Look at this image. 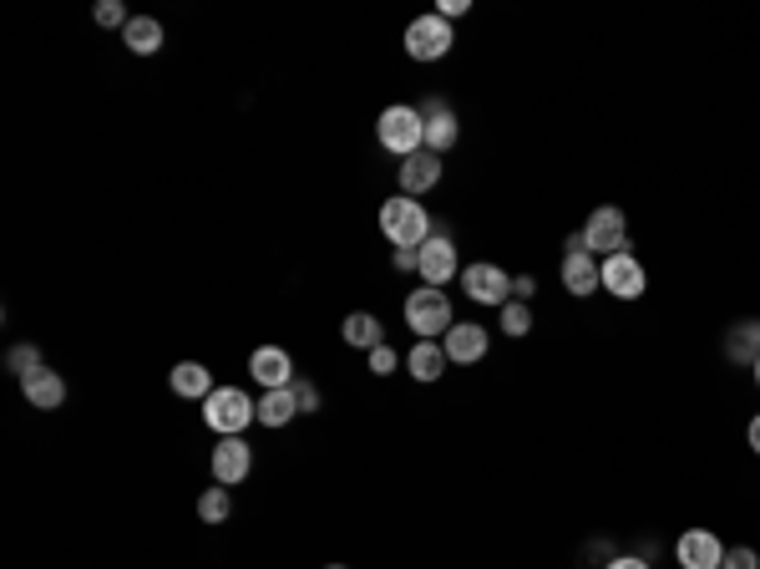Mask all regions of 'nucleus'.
<instances>
[{
	"instance_id": "f257e3e1",
	"label": "nucleus",
	"mask_w": 760,
	"mask_h": 569,
	"mask_svg": "<svg viewBox=\"0 0 760 569\" xmlns=\"http://www.w3.org/2000/svg\"><path fill=\"white\" fill-rule=\"evenodd\" d=\"M380 234L396 244V250H421V244L437 234V224H431L427 204L411 194H396L380 204Z\"/></svg>"
},
{
	"instance_id": "f03ea898",
	"label": "nucleus",
	"mask_w": 760,
	"mask_h": 569,
	"mask_svg": "<svg viewBox=\"0 0 760 569\" xmlns=\"http://www.w3.org/2000/svg\"><path fill=\"white\" fill-rule=\"evenodd\" d=\"M376 143L386 148L391 158H411L427 148V118H421V108H411V102H396V108H386L376 118Z\"/></svg>"
},
{
	"instance_id": "7ed1b4c3",
	"label": "nucleus",
	"mask_w": 760,
	"mask_h": 569,
	"mask_svg": "<svg viewBox=\"0 0 760 569\" xmlns=\"http://www.w3.org/2000/svg\"><path fill=\"white\" fill-rule=\"evenodd\" d=\"M405 326L417 331V341H441L446 336V331L456 326L446 291H437V285H417V291L405 295Z\"/></svg>"
},
{
	"instance_id": "20e7f679",
	"label": "nucleus",
	"mask_w": 760,
	"mask_h": 569,
	"mask_svg": "<svg viewBox=\"0 0 760 569\" xmlns=\"http://www.w3.org/2000/svg\"><path fill=\"white\" fill-rule=\"evenodd\" d=\"M203 423L218 437H244V427L259 423V402H249L238 387H214L203 397Z\"/></svg>"
},
{
	"instance_id": "39448f33",
	"label": "nucleus",
	"mask_w": 760,
	"mask_h": 569,
	"mask_svg": "<svg viewBox=\"0 0 760 569\" xmlns=\"http://www.w3.org/2000/svg\"><path fill=\"white\" fill-rule=\"evenodd\" d=\"M578 240H583V250H588V255H598V260L618 255V250H629V214H624V209H614V204H598L594 214L583 219Z\"/></svg>"
},
{
	"instance_id": "423d86ee",
	"label": "nucleus",
	"mask_w": 760,
	"mask_h": 569,
	"mask_svg": "<svg viewBox=\"0 0 760 569\" xmlns=\"http://www.w3.org/2000/svg\"><path fill=\"white\" fill-rule=\"evenodd\" d=\"M452 47H456V31H452V21H441L437 11L417 16V21L405 26V57L411 61H441Z\"/></svg>"
},
{
	"instance_id": "0eeeda50",
	"label": "nucleus",
	"mask_w": 760,
	"mask_h": 569,
	"mask_svg": "<svg viewBox=\"0 0 760 569\" xmlns=\"http://www.w3.org/2000/svg\"><path fill=\"white\" fill-rule=\"evenodd\" d=\"M598 285H604L614 301H639V295L649 291V275H644L634 250H618V255L598 260Z\"/></svg>"
},
{
	"instance_id": "6e6552de",
	"label": "nucleus",
	"mask_w": 760,
	"mask_h": 569,
	"mask_svg": "<svg viewBox=\"0 0 760 569\" xmlns=\"http://www.w3.org/2000/svg\"><path fill=\"white\" fill-rule=\"evenodd\" d=\"M462 291L466 301L476 305H507L512 301V275L502 265H492V260H476V265H462Z\"/></svg>"
},
{
	"instance_id": "1a4fd4ad",
	"label": "nucleus",
	"mask_w": 760,
	"mask_h": 569,
	"mask_svg": "<svg viewBox=\"0 0 760 569\" xmlns=\"http://www.w3.org/2000/svg\"><path fill=\"white\" fill-rule=\"evenodd\" d=\"M462 275V260H456V244L446 230H437L427 244H421V285H452Z\"/></svg>"
},
{
	"instance_id": "9d476101",
	"label": "nucleus",
	"mask_w": 760,
	"mask_h": 569,
	"mask_svg": "<svg viewBox=\"0 0 760 569\" xmlns=\"http://www.w3.org/2000/svg\"><path fill=\"white\" fill-rule=\"evenodd\" d=\"M441 346H446V362L452 366H476L492 352V336H487V326H476V321H456V326L441 336Z\"/></svg>"
},
{
	"instance_id": "9b49d317",
	"label": "nucleus",
	"mask_w": 760,
	"mask_h": 569,
	"mask_svg": "<svg viewBox=\"0 0 760 569\" xmlns=\"http://www.w3.org/2000/svg\"><path fill=\"white\" fill-rule=\"evenodd\" d=\"M679 569H720L725 565V545L715 529H685L675 545Z\"/></svg>"
},
{
	"instance_id": "f8f14e48",
	"label": "nucleus",
	"mask_w": 760,
	"mask_h": 569,
	"mask_svg": "<svg viewBox=\"0 0 760 569\" xmlns=\"http://www.w3.org/2000/svg\"><path fill=\"white\" fill-rule=\"evenodd\" d=\"M421 118H427V148L431 153H452L456 138H462V122H456L452 102H441V98H427L421 102Z\"/></svg>"
},
{
	"instance_id": "ddd939ff",
	"label": "nucleus",
	"mask_w": 760,
	"mask_h": 569,
	"mask_svg": "<svg viewBox=\"0 0 760 569\" xmlns=\"http://www.w3.org/2000/svg\"><path fill=\"white\" fill-rule=\"evenodd\" d=\"M254 468V448L244 443V437H218V448H214V478L224 488H238L244 478H249Z\"/></svg>"
},
{
	"instance_id": "4468645a",
	"label": "nucleus",
	"mask_w": 760,
	"mask_h": 569,
	"mask_svg": "<svg viewBox=\"0 0 760 569\" xmlns=\"http://www.w3.org/2000/svg\"><path fill=\"white\" fill-rule=\"evenodd\" d=\"M249 372H254V382H259L264 392L295 387V362H289L285 346H259V352L249 356Z\"/></svg>"
},
{
	"instance_id": "2eb2a0df",
	"label": "nucleus",
	"mask_w": 760,
	"mask_h": 569,
	"mask_svg": "<svg viewBox=\"0 0 760 569\" xmlns=\"http://www.w3.org/2000/svg\"><path fill=\"white\" fill-rule=\"evenodd\" d=\"M437 183H441V158L431 153V148H421V153L401 158V194L421 199L427 189H437Z\"/></svg>"
},
{
	"instance_id": "dca6fc26",
	"label": "nucleus",
	"mask_w": 760,
	"mask_h": 569,
	"mask_svg": "<svg viewBox=\"0 0 760 569\" xmlns=\"http://www.w3.org/2000/svg\"><path fill=\"white\" fill-rule=\"evenodd\" d=\"M21 397L37 407V413H57L61 402H66V376L51 372V366H41L37 376H25L21 382Z\"/></svg>"
},
{
	"instance_id": "f3484780",
	"label": "nucleus",
	"mask_w": 760,
	"mask_h": 569,
	"mask_svg": "<svg viewBox=\"0 0 760 569\" xmlns=\"http://www.w3.org/2000/svg\"><path fill=\"white\" fill-rule=\"evenodd\" d=\"M563 285H568V295H594V291H604L598 285V255H588V250H568L563 255Z\"/></svg>"
},
{
	"instance_id": "a211bd4d",
	"label": "nucleus",
	"mask_w": 760,
	"mask_h": 569,
	"mask_svg": "<svg viewBox=\"0 0 760 569\" xmlns=\"http://www.w3.org/2000/svg\"><path fill=\"white\" fill-rule=\"evenodd\" d=\"M167 387L178 392L183 402H203L208 392H214V372H208L203 362H178L173 366V376H167Z\"/></svg>"
},
{
	"instance_id": "6ab92c4d",
	"label": "nucleus",
	"mask_w": 760,
	"mask_h": 569,
	"mask_svg": "<svg viewBox=\"0 0 760 569\" xmlns=\"http://www.w3.org/2000/svg\"><path fill=\"white\" fill-rule=\"evenodd\" d=\"M725 356L736 366H756L760 362V321H736L725 331Z\"/></svg>"
},
{
	"instance_id": "aec40b11",
	"label": "nucleus",
	"mask_w": 760,
	"mask_h": 569,
	"mask_svg": "<svg viewBox=\"0 0 760 569\" xmlns=\"http://www.w3.org/2000/svg\"><path fill=\"white\" fill-rule=\"evenodd\" d=\"M446 366L452 362H446V346H441V341H417V346L405 352V372L417 376V382H437Z\"/></svg>"
},
{
	"instance_id": "412c9836",
	"label": "nucleus",
	"mask_w": 760,
	"mask_h": 569,
	"mask_svg": "<svg viewBox=\"0 0 760 569\" xmlns=\"http://www.w3.org/2000/svg\"><path fill=\"white\" fill-rule=\"evenodd\" d=\"M345 346H356V352H376L380 341H386V326H380L370 311H350L345 315V326H340Z\"/></svg>"
},
{
	"instance_id": "4be33fe9",
	"label": "nucleus",
	"mask_w": 760,
	"mask_h": 569,
	"mask_svg": "<svg viewBox=\"0 0 760 569\" xmlns=\"http://www.w3.org/2000/svg\"><path fill=\"white\" fill-rule=\"evenodd\" d=\"M299 417V402H295V387H274V392H264L259 397V423L269 427H289Z\"/></svg>"
},
{
	"instance_id": "5701e85b",
	"label": "nucleus",
	"mask_w": 760,
	"mask_h": 569,
	"mask_svg": "<svg viewBox=\"0 0 760 569\" xmlns=\"http://www.w3.org/2000/svg\"><path fill=\"white\" fill-rule=\"evenodd\" d=\"M122 41H127L132 57H157V51H163V21H153V16H132L127 31H122Z\"/></svg>"
},
{
	"instance_id": "b1692460",
	"label": "nucleus",
	"mask_w": 760,
	"mask_h": 569,
	"mask_svg": "<svg viewBox=\"0 0 760 569\" xmlns=\"http://www.w3.org/2000/svg\"><path fill=\"white\" fill-rule=\"evenodd\" d=\"M228 514H234V494H228L224 484H218V488H203V494H198V519L203 524H224Z\"/></svg>"
},
{
	"instance_id": "393cba45",
	"label": "nucleus",
	"mask_w": 760,
	"mask_h": 569,
	"mask_svg": "<svg viewBox=\"0 0 760 569\" xmlns=\"http://www.w3.org/2000/svg\"><path fill=\"white\" fill-rule=\"evenodd\" d=\"M6 366H11L16 376H37L41 372V346H31V341H21V346H11V352H6Z\"/></svg>"
},
{
	"instance_id": "a878e982",
	"label": "nucleus",
	"mask_w": 760,
	"mask_h": 569,
	"mask_svg": "<svg viewBox=\"0 0 760 569\" xmlns=\"http://www.w3.org/2000/svg\"><path fill=\"white\" fill-rule=\"evenodd\" d=\"M502 331H507L512 341L527 336V331H533V311H527L523 301H507V305H502Z\"/></svg>"
},
{
	"instance_id": "bb28decb",
	"label": "nucleus",
	"mask_w": 760,
	"mask_h": 569,
	"mask_svg": "<svg viewBox=\"0 0 760 569\" xmlns=\"http://www.w3.org/2000/svg\"><path fill=\"white\" fill-rule=\"evenodd\" d=\"M96 26H107V31H127V6H122V0H96Z\"/></svg>"
},
{
	"instance_id": "cd10ccee",
	"label": "nucleus",
	"mask_w": 760,
	"mask_h": 569,
	"mask_svg": "<svg viewBox=\"0 0 760 569\" xmlns=\"http://www.w3.org/2000/svg\"><path fill=\"white\" fill-rule=\"evenodd\" d=\"M396 366H405V362H401V356H396V346H391V341H380L376 352H370V372H376V376H391Z\"/></svg>"
},
{
	"instance_id": "c85d7f7f",
	"label": "nucleus",
	"mask_w": 760,
	"mask_h": 569,
	"mask_svg": "<svg viewBox=\"0 0 760 569\" xmlns=\"http://www.w3.org/2000/svg\"><path fill=\"white\" fill-rule=\"evenodd\" d=\"M295 402H299V413H320V387L315 382H305V376H295Z\"/></svg>"
},
{
	"instance_id": "c756f323",
	"label": "nucleus",
	"mask_w": 760,
	"mask_h": 569,
	"mask_svg": "<svg viewBox=\"0 0 760 569\" xmlns=\"http://www.w3.org/2000/svg\"><path fill=\"white\" fill-rule=\"evenodd\" d=\"M720 569H760V555L750 545H736V549H725V565Z\"/></svg>"
},
{
	"instance_id": "7c9ffc66",
	"label": "nucleus",
	"mask_w": 760,
	"mask_h": 569,
	"mask_svg": "<svg viewBox=\"0 0 760 569\" xmlns=\"http://www.w3.org/2000/svg\"><path fill=\"white\" fill-rule=\"evenodd\" d=\"M396 275H421V250H391Z\"/></svg>"
},
{
	"instance_id": "2f4dec72",
	"label": "nucleus",
	"mask_w": 760,
	"mask_h": 569,
	"mask_svg": "<svg viewBox=\"0 0 760 569\" xmlns=\"http://www.w3.org/2000/svg\"><path fill=\"white\" fill-rule=\"evenodd\" d=\"M533 291H537V280L533 275H517V280H512V301H533Z\"/></svg>"
},
{
	"instance_id": "473e14b6",
	"label": "nucleus",
	"mask_w": 760,
	"mask_h": 569,
	"mask_svg": "<svg viewBox=\"0 0 760 569\" xmlns=\"http://www.w3.org/2000/svg\"><path fill=\"white\" fill-rule=\"evenodd\" d=\"M604 569H654V565H649V559H639V555H614Z\"/></svg>"
},
{
	"instance_id": "72a5a7b5",
	"label": "nucleus",
	"mask_w": 760,
	"mask_h": 569,
	"mask_svg": "<svg viewBox=\"0 0 760 569\" xmlns=\"http://www.w3.org/2000/svg\"><path fill=\"white\" fill-rule=\"evenodd\" d=\"M437 16H441V21H456V16H466V0H441Z\"/></svg>"
},
{
	"instance_id": "f704fd0d",
	"label": "nucleus",
	"mask_w": 760,
	"mask_h": 569,
	"mask_svg": "<svg viewBox=\"0 0 760 569\" xmlns=\"http://www.w3.org/2000/svg\"><path fill=\"white\" fill-rule=\"evenodd\" d=\"M746 443H750V453H756V458H760V413L750 417V427H746Z\"/></svg>"
},
{
	"instance_id": "c9c22d12",
	"label": "nucleus",
	"mask_w": 760,
	"mask_h": 569,
	"mask_svg": "<svg viewBox=\"0 0 760 569\" xmlns=\"http://www.w3.org/2000/svg\"><path fill=\"white\" fill-rule=\"evenodd\" d=\"M750 376H756V387H760V362H756V366H750Z\"/></svg>"
},
{
	"instance_id": "e433bc0d",
	"label": "nucleus",
	"mask_w": 760,
	"mask_h": 569,
	"mask_svg": "<svg viewBox=\"0 0 760 569\" xmlns=\"http://www.w3.org/2000/svg\"><path fill=\"white\" fill-rule=\"evenodd\" d=\"M325 569H345V565H325Z\"/></svg>"
}]
</instances>
